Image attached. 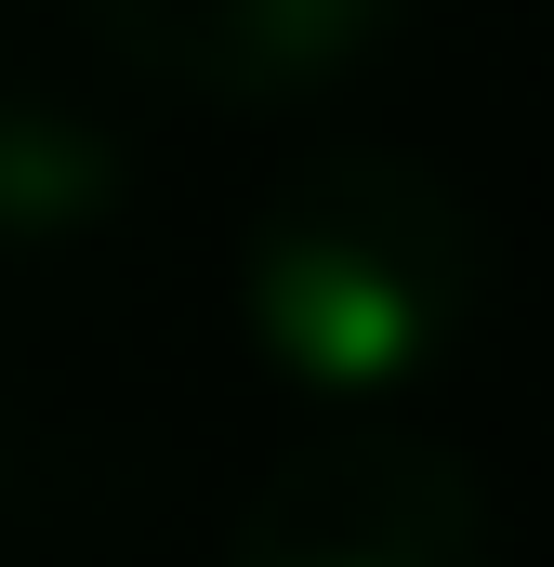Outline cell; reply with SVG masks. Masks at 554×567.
Masks as SVG:
<instances>
[{"mask_svg":"<svg viewBox=\"0 0 554 567\" xmlns=\"http://www.w3.org/2000/svg\"><path fill=\"white\" fill-rule=\"evenodd\" d=\"M238 317L290 383L383 410L489 317V212L410 145H317L252 198Z\"/></svg>","mask_w":554,"mask_h":567,"instance_id":"1","label":"cell"},{"mask_svg":"<svg viewBox=\"0 0 554 567\" xmlns=\"http://www.w3.org/2000/svg\"><path fill=\"white\" fill-rule=\"evenodd\" d=\"M489 475L422 423L343 410L238 488L225 567H489Z\"/></svg>","mask_w":554,"mask_h":567,"instance_id":"2","label":"cell"},{"mask_svg":"<svg viewBox=\"0 0 554 567\" xmlns=\"http://www.w3.org/2000/svg\"><path fill=\"white\" fill-rule=\"evenodd\" d=\"M106 53H133L185 93L265 106V93H317L343 80L370 40H397L410 0H80Z\"/></svg>","mask_w":554,"mask_h":567,"instance_id":"3","label":"cell"},{"mask_svg":"<svg viewBox=\"0 0 554 567\" xmlns=\"http://www.w3.org/2000/svg\"><path fill=\"white\" fill-rule=\"evenodd\" d=\"M120 198H133V145L40 80H0V238L13 251L93 238V225H120Z\"/></svg>","mask_w":554,"mask_h":567,"instance_id":"4","label":"cell"}]
</instances>
